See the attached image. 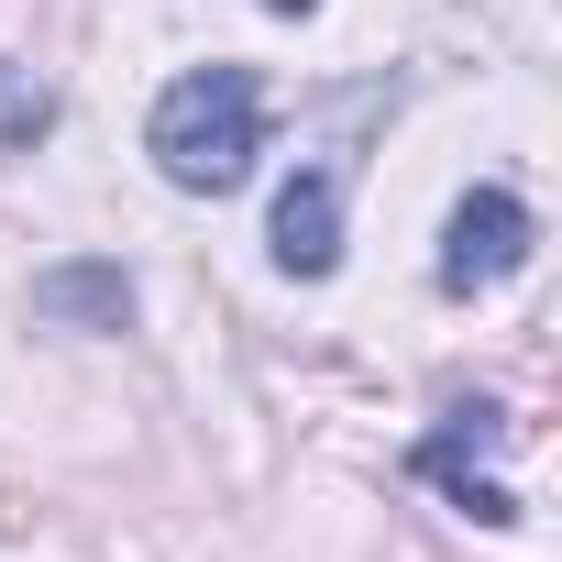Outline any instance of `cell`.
I'll use <instances>...</instances> for the list:
<instances>
[{"label": "cell", "instance_id": "1", "mask_svg": "<svg viewBox=\"0 0 562 562\" xmlns=\"http://www.w3.org/2000/svg\"><path fill=\"white\" fill-rule=\"evenodd\" d=\"M144 155H155V166H166V188H188V199L243 188V177H254V155H265V89H254L243 67H188V78L155 100Z\"/></svg>", "mask_w": 562, "mask_h": 562}, {"label": "cell", "instance_id": "2", "mask_svg": "<svg viewBox=\"0 0 562 562\" xmlns=\"http://www.w3.org/2000/svg\"><path fill=\"white\" fill-rule=\"evenodd\" d=\"M529 265V210L507 188H474L452 221H441V288L474 299V288H507V276Z\"/></svg>", "mask_w": 562, "mask_h": 562}, {"label": "cell", "instance_id": "3", "mask_svg": "<svg viewBox=\"0 0 562 562\" xmlns=\"http://www.w3.org/2000/svg\"><path fill=\"white\" fill-rule=\"evenodd\" d=\"M496 430H507V408H485V397H474V408H452V419H441V430L419 441V474H430V485H452V496H463V507H474L485 529H507V518H518V496H507V485H496V474L474 463V452H485Z\"/></svg>", "mask_w": 562, "mask_h": 562}, {"label": "cell", "instance_id": "4", "mask_svg": "<svg viewBox=\"0 0 562 562\" xmlns=\"http://www.w3.org/2000/svg\"><path fill=\"white\" fill-rule=\"evenodd\" d=\"M276 265L288 276H331L342 265V166H299L276 188Z\"/></svg>", "mask_w": 562, "mask_h": 562}, {"label": "cell", "instance_id": "5", "mask_svg": "<svg viewBox=\"0 0 562 562\" xmlns=\"http://www.w3.org/2000/svg\"><path fill=\"white\" fill-rule=\"evenodd\" d=\"M45 310H111V321H133V288H122V276H56Z\"/></svg>", "mask_w": 562, "mask_h": 562}, {"label": "cell", "instance_id": "6", "mask_svg": "<svg viewBox=\"0 0 562 562\" xmlns=\"http://www.w3.org/2000/svg\"><path fill=\"white\" fill-rule=\"evenodd\" d=\"M276 12H321V0H276Z\"/></svg>", "mask_w": 562, "mask_h": 562}]
</instances>
